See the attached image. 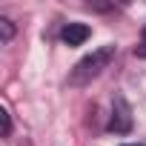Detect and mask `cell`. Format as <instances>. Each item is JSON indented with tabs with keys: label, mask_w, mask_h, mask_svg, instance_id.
I'll list each match as a JSON object with an SVG mask.
<instances>
[{
	"label": "cell",
	"mask_w": 146,
	"mask_h": 146,
	"mask_svg": "<svg viewBox=\"0 0 146 146\" xmlns=\"http://www.w3.org/2000/svg\"><path fill=\"white\" fill-rule=\"evenodd\" d=\"M112 57H115V46H100V49H95L92 54H86V57L75 66V72H72V83H75V86H83V83L95 80L100 72L112 63Z\"/></svg>",
	"instance_id": "1"
},
{
	"label": "cell",
	"mask_w": 146,
	"mask_h": 146,
	"mask_svg": "<svg viewBox=\"0 0 146 146\" xmlns=\"http://www.w3.org/2000/svg\"><path fill=\"white\" fill-rule=\"evenodd\" d=\"M109 129H112V132H129V129H132V115H129V106H126V100H123V98H117V100H115Z\"/></svg>",
	"instance_id": "2"
},
{
	"label": "cell",
	"mask_w": 146,
	"mask_h": 146,
	"mask_svg": "<svg viewBox=\"0 0 146 146\" xmlns=\"http://www.w3.org/2000/svg\"><path fill=\"white\" fill-rule=\"evenodd\" d=\"M89 35H92V29H89L86 23H66L63 32H60V40H63L66 46H80V43L89 40Z\"/></svg>",
	"instance_id": "3"
},
{
	"label": "cell",
	"mask_w": 146,
	"mask_h": 146,
	"mask_svg": "<svg viewBox=\"0 0 146 146\" xmlns=\"http://www.w3.org/2000/svg\"><path fill=\"white\" fill-rule=\"evenodd\" d=\"M0 32H3V43H9L15 37V26H12L9 17H0Z\"/></svg>",
	"instance_id": "4"
},
{
	"label": "cell",
	"mask_w": 146,
	"mask_h": 146,
	"mask_svg": "<svg viewBox=\"0 0 146 146\" xmlns=\"http://www.w3.org/2000/svg\"><path fill=\"white\" fill-rule=\"evenodd\" d=\"M0 123H3V135L12 132V120H9V112L6 109H0Z\"/></svg>",
	"instance_id": "5"
},
{
	"label": "cell",
	"mask_w": 146,
	"mask_h": 146,
	"mask_svg": "<svg viewBox=\"0 0 146 146\" xmlns=\"http://www.w3.org/2000/svg\"><path fill=\"white\" fill-rule=\"evenodd\" d=\"M135 57H146V43H140V46L135 49Z\"/></svg>",
	"instance_id": "6"
},
{
	"label": "cell",
	"mask_w": 146,
	"mask_h": 146,
	"mask_svg": "<svg viewBox=\"0 0 146 146\" xmlns=\"http://www.w3.org/2000/svg\"><path fill=\"white\" fill-rule=\"evenodd\" d=\"M123 146H143V143H123Z\"/></svg>",
	"instance_id": "7"
}]
</instances>
